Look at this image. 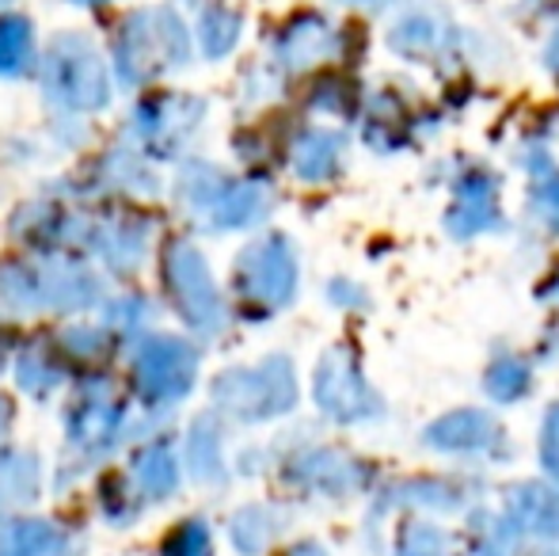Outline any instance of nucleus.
<instances>
[{
  "label": "nucleus",
  "instance_id": "nucleus-1",
  "mask_svg": "<svg viewBox=\"0 0 559 556\" xmlns=\"http://www.w3.org/2000/svg\"><path fill=\"white\" fill-rule=\"evenodd\" d=\"M233 271V282L240 289V305L248 312H255V317H271V312L286 309L297 297V282H301L294 245L286 237L251 240Z\"/></svg>",
  "mask_w": 559,
  "mask_h": 556
},
{
  "label": "nucleus",
  "instance_id": "nucleus-2",
  "mask_svg": "<svg viewBox=\"0 0 559 556\" xmlns=\"http://www.w3.org/2000/svg\"><path fill=\"white\" fill-rule=\"evenodd\" d=\"M217 401L240 419H271L294 409L297 378L286 355L263 358L251 370H228L217 378Z\"/></svg>",
  "mask_w": 559,
  "mask_h": 556
},
{
  "label": "nucleus",
  "instance_id": "nucleus-3",
  "mask_svg": "<svg viewBox=\"0 0 559 556\" xmlns=\"http://www.w3.org/2000/svg\"><path fill=\"white\" fill-rule=\"evenodd\" d=\"M312 393H317L320 412L338 423H366L381 416V397L369 386L354 343H335L332 351H324L317 378H312Z\"/></svg>",
  "mask_w": 559,
  "mask_h": 556
},
{
  "label": "nucleus",
  "instance_id": "nucleus-4",
  "mask_svg": "<svg viewBox=\"0 0 559 556\" xmlns=\"http://www.w3.org/2000/svg\"><path fill=\"white\" fill-rule=\"evenodd\" d=\"M168 289L176 297L179 312L191 328H199L202 335H217L225 320V305L217 294L210 268L191 245H176L168 252Z\"/></svg>",
  "mask_w": 559,
  "mask_h": 556
},
{
  "label": "nucleus",
  "instance_id": "nucleus-5",
  "mask_svg": "<svg viewBox=\"0 0 559 556\" xmlns=\"http://www.w3.org/2000/svg\"><path fill=\"white\" fill-rule=\"evenodd\" d=\"M502 225L499 176L484 164H464L453 179V199L445 210V233L453 240H476Z\"/></svg>",
  "mask_w": 559,
  "mask_h": 556
},
{
  "label": "nucleus",
  "instance_id": "nucleus-6",
  "mask_svg": "<svg viewBox=\"0 0 559 556\" xmlns=\"http://www.w3.org/2000/svg\"><path fill=\"white\" fill-rule=\"evenodd\" d=\"M456 43H461V31L442 8H407L389 27L392 54H400L407 61L435 66V61H442L456 50Z\"/></svg>",
  "mask_w": 559,
  "mask_h": 556
},
{
  "label": "nucleus",
  "instance_id": "nucleus-7",
  "mask_svg": "<svg viewBox=\"0 0 559 556\" xmlns=\"http://www.w3.org/2000/svg\"><path fill=\"white\" fill-rule=\"evenodd\" d=\"M50 96L69 107H99L107 99V76L96 61V50L76 38V50H66V38L58 50H50Z\"/></svg>",
  "mask_w": 559,
  "mask_h": 556
},
{
  "label": "nucleus",
  "instance_id": "nucleus-8",
  "mask_svg": "<svg viewBox=\"0 0 559 556\" xmlns=\"http://www.w3.org/2000/svg\"><path fill=\"white\" fill-rule=\"evenodd\" d=\"M343 46V31L335 23H328L324 15L305 12L294 15L286 27L278 31V43H274V61L278 69L289 73H305V69L320 66V61H332Z\"/></svg>",
  "mask_w": 559,
  "mask_h": 556
},
{
  "label": "nucleus",
  "instance_id": "nucleus-9",
  "mask_svg": "<svg viewBox=\"0 0 559 556\" xmlns=\"http://www.w3.org/2000/svg\"><path fill=\"white\" fill-rule=\"evenodd\" d=\"M525 168V210L530 222L540 225L548 237H559V164L548 149L530 145L522 153Z\"/></svg>",
  "mask_w": 559,
  "mask_h": 556
},
{
  "label": "nucleus",
  "instance_id": "nucleus-10",
  "mask_svg": "<svg viewBox=\"0 0 559 556\" xmlns=\"http://www.w3.org/2000/svg\"><path fill=\"white\" fill-rule=\"evenodd\" d=\"M156 351H160V355H148V358L141 355V366H138L141 386L153 389L148 397L179 401L194 381V351L187 347L183 340H171V335H160Z\"/></svg>",
  "mask_w": 559,
  "mask_h": 556
},
{
  "label": "nucleus",
  "instance_id": "nucleus-11",
  "mask_svg": "<svg viewBox=\"0 0 559 556\" xmlns=\"http://www.w3.org/2000/svg\"><path fill=\"white\" fill-rule=\"evenodd\" d=\"M346 161V138L328 127H309L289 145V168L301 184H332Z\"/></svg>",
  "mask_w": 559,
  "mask_h": 556
},
{
  "label": "nucleus",
  "instance_id": "nucleus-12",
  "mask_svg": "<svg viewBox=\"0 0 559 556\" xmlns=\"http://www.w3.org/2000/svg\"><path fill=\"white\" fill-rule=\"evenodd\" d=\"M427 442L445 453H479V450H495L502 442V430L487 412L461 409V412H449L438 423H430Z\"/></svg>",
  "mask_w": 559,
  "mask_h": 556
},
{
  "label": "nucleus",
  "instance_id": "nucleus-13",
  "mask_svg": "<svg viewBox=\"0 0 559 556\" xmlns=\"http://www.w3.org/2000/svg\"><path fill=\"white\" fill-rule=\"evenodd\" d=\"M415 127H419V119H415V111L404 104V96L384 92V96L369 107L366 141L377 149V153H400L404 145H412Z\"/></svg>",
  "mask_w": 559,
  "mask_h": 556
},
{
  "label": "nucleus",
  "instance_id": "nucleus-14",
  "mask_svg": "<svg viewBox=\"0 0 559 556\" xmlns=\"http://www.w3.org/2000/svg\"><path fill=\"white\" fill-rule=\"evenodd\" d=\"M266 210H271V191L263 184H255V179H243V184L222 187L210 214H214L217 229H248V225L263 222Z\"/></svg>",
  "mask_w": 559,
  "mask_h": 556
},
{
  "label": "nucleus",
  "instance_id": "nucleus-15",
  "mask_svg": "<svg viewBox=\"0 0 559 556\" xmlns=\"http://www.w3.org/2000/svg\"><path fill=\"white\" fill-rule=\"evenodd\" d=\"M530 386H533V370H530V363H525L522 355L495 358V363L487 366V374H484L487 397H491V401H499V404L522 401V397L530 393Z\"/></svg>",
  "mask_w": 559,
  "mask_h": 556
},
{
  "label": "nucleus",
  "instance_id": "nucleus-16",
  "mask_svg": "<svg viewBox=\"0 0 559 556\" xmlns=\"http://www.w3.org/2000/svg\"><path fill=\"white\" fill-rule=\"evenodd\" d=\"M31 58V23L12 15L0 23V76H15L27 69Z\"/></svg>",
  "mask_w": 559,
  "mask_h": 556
},
{
  "label": "nucleus",
  "instance_id": "nucleus-17",
  "mask_svg": "<svg viewBox=\"0 0 559 556\" xmlns=\"http://www.w3.org/2000/svg\"><path fill=\"white\" fill-rule=\"evenodd\" d=\"M240 38V15L228 12V8H210L202 15V46H206L210 58H222L236 46Z\"/></svg>",
  "mask_w": 559,
  "mask_h": 556
},
{
  "label": "nucleus",
  "instance_id": "nucleus-18",
  "mask_svg": "<svg viewBox=\"0 0 559 556\" xmlns=\"http://www.w3.org/2000/svg\"><path fill=\"white\" fill-rule=\"evenodd\" d=\"M540 450H545V465L552 469L559 481V404H552L545 416V430H540Z\"/></svg>",
  "mask_w": 559,
  "mask_h": 556
},
{
  "label": "nucleus",
  "instance_id": "nucleus-19",
  "mask_svg": "<svg viewBox=\"0 0 559 556\" xmlns=\"http://www.w3.org/2000/svg\"><path fill=\"white\" fill-rule=\"evenodd\" d=\"M328 297H332V305H338V309H366L369 305V294L350 279H335L328 286Z\"/></svg>",
  "mask_w": 559,
  "mask_h": 556
},
{
  "label": "nucleus",
  "instance_id": "nucleus-20",
  "mask_svg": "<svg viewBox=\"0 0 559 556\" xmlns=\"http://www.w3.org/2000/svg\"><path fill=\"white\" fill-rule=\"evenodd\" d=\"M540 58H545V69L559 81V20L552 23V31H548V43L545 50H540Z\"/></svg>",
  "mask_w": 559,
  "mask_h": 556
},
{
  "label": "nucleus",
  "instance_id": "nucleus-21",
  "mask_svg": "<svg viewBox=\"0 0 559 556\" xmlns=\"http://www.w3.org/2000/svg\"><path fill=\"white\" fill-rule=\"evenodd\" d=\"M545 305H552L556 309V317H559V275L548 282V294H545Z\"/></svg>",
  "mask_w": 559,
  "mask_h": 556
},
{
  "label": "nucleus",
  "instance_id": "nucleus-22",
  "mask_svg": "<svg viewBox=\"0 0 559 556\" xmlns=\"http://www.w3.org/2000/svg\"><path fill=\"white\" fill-rule=\"evenodd\" d=\"M350 4H361V8H369V12H381V8H389L392 0H350Z\"/></svg>",
  "mask_w": 559,
  "mask_h": 556
},
{
  "label": "nucleus",
  "instance_id": "nucleus-23",
  "mask_svg": "<svg viewBox=\"0 0 559 556\" xmlns=\"http://www.w3.org/2000/svg\"><path fill=\"white\" fill-rule=\"evenodd\" d=\"M530 4H537V8H545V4H556V0H530Z\"/></svg>",
  "mask_w": 559,
  "mask_h": 556
}]
</instances>
